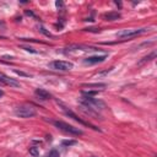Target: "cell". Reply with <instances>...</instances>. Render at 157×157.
Wrapping results in <instances>:
<instances>
[{"label": "cell", "instance_id": "14", "mask_svg": "<svg viewBox=\"0 0 157 157\" xmlns=\"http://www.w3.org/2000/svg\"><path fill=\"white\" fill-rule=\"evenodd\" d=\"M97 93H98V91H97V90H94V91H84V92H82V96L93 97V96H96Z\"/></svg>", "mask_w": 157, "mask_h": 157}, {"label": "cell", "instance_id": "9", "mask_svg": "<svg viewBox=\"0 0 157 157\" xmlns=\"http://www.w3.org/2000/svg\"><path fill=\"white\" fill-rule=\"evenodd\" d=\"M107 59V55H93V57H87L84 59V64H87V65H93V64H98V63H102Z\"/></svg>", "mask_w": 157, "mask_h": 157}, {"label": "cell", "instance_id": "3", "mask_svg": "<svg viewBox=\"0 0 157 157\" xmlns=\"http://www.w3.org/2000/svg\"><path fill=\"white\" fill-rule=\"evenodd\" d=\"M15 114L20 118L27 119V118L35 117V115L37 114V112H36L35 107H32L30 104H21V106H19V107H16L15 108Z\"/></svg>", "mask_w": 157, "mask_h": 157}, {"label": "cell", "instance_id": "7", "mask_svg": "<svg viewBox=\"0 0 157 157\" xmlns=\"http://www.w3.org/2000/svg\"><path fill=\"white\" fill-rule=\"evenodd\" d=\"M63 110H64V113H65V115H68L69 118H73L74 120H76V122H78V123H81V124H84V125H88V126H91L92 129H94V130H98V128H96V126H93L92 124H90V123H87V122H85V120H82L81 118H78V115L77 114H75L73 112L71 109H68L67 107H63Z\"/></svg>", "mask_w": 157, "mask_h": 157}, {"label": "cell", "instance_id": "2", "mask_svg": "<svg viewBox=\"0 0 157 157\" xmlns=\"http://www.w3.org/2000/svg\"><path fill=\"white\" fill-rule=\"evenodd\" d=\"M80 102L84 106L90 107V108H92V109H100V110H102V109L106 108V103L103 102V101H101V100H98V98L82 96L80 98Z\"/></svg>", "mask_w": 157, "mask_h": 157}, {"label": "cell", "instance_id": "12", "mask_svg": "<svg viewBox=\"0 0 157 157\" xmlns=\"http://www.w3.org/2000/svg\"><path fill=\"white\" fill-rule=\"evenodd\" d=\"M106 84H84L82 85V87H88V88H104L106 87Z\"/></svg>", "mask_w": 157, "mask_h": 157}, {"label": "cell", "instance_id": "4", "mask_svg": "<svg viewBox=\"0 0 157 157\" xmlns=\"http://www.w3.org/2000/svg\"><path fill=\"white\" fill-rule=\"evenodd\" d=\"M150 31V28H138V30H123L120 32L117 33L118 38H122V39H129V38H133V37L136 36H140V35H144L146 32Z\"/></svg>", "mask_w": 157, "mask_h": 157}, {"label": "cell", "instance_id": "5", "mask_svg": "<svg viewBox=\"0 0 157 157\" xmlns=\"http://www.w3.org/2000/svg\"><path fill=\"white\" fill-rule=\"evenodd\" d=\"M48 67L52 70H58V71H69V70L74 68V64L65 60H54L52 63H49Z\"/></svg>", "mask_w": 157, "mask_h": 157}, {"label": "cell", "instance_id": "15", "mask_svg": "<svg viewBox=\"0 0 157 157\" xmlns=\"http://www.w3.org/2000/svg\"><path fill=\"white\" fill-rule=\"evenodd\" d=\"M30 154L33 157H38L39 156V151H38V148H37V147L32 146V147H30Z\"/></svg>", "mask_w": 157, "mask_h": 157}, {"label": "cell", "instance_id": "10", "mask_svg": "<svg viewBox=\"0 0 157 157\" xmlns=\"http://www.w3.org/2000/svg\"><path fill=\"white\" fill-rule=\"evenodd\" d=\"M35 93H36V96L39 98V100H42V101H47V100H51V97H52V94L48 92V91H45L44 88H37L35 91Z\"/></svg>", "mask_w": 157, "mask_h": 157}, {"label": "cell", "instance_id": "1", "mask_svg": "<svg viewBox=\"0 0 157 157\" xmlns=\"http://www.w3.org/2000/svg\"><path fill=\"white\" fill-rule=\"evenodd\" d=\"M53 124H54V126L58 128L59 130L64 131V133H67V134H70V135L78 136V135H82V134H84V131H82L81 129L75 128V126H73V125H70V124L65 123V122H63V120H54V122H53Z\"/></svg>", "mask_w": 157, "mask_h": 157}, {"label": "cell", "instance_id": "17", "mask_svg": "<svg viewBox=\"0 0 157 157\" xmlns=\"http://www.w3.org/2000/svg\"><path fill=\"white\" fill-rule=\"evenodd\" d=\"M48 157H60V154H59V151L54 148V150H52V151L48 154Z\"/></svg>", "mask_w": 157, "mask_h": 157}, {"label": "cell", "instance_id": "8", "mask_svg": "<svg viewBox=\"0 0 157 157\" xmlns=\"http://www.w3.org/2000/svg\"><path fill=\"white\" fill-rule=\"evenodd\" d=\"M0 82H1V84H5L7 86H10V87H20V86H21V85H20V82L16 81L15 78L4 75V74H1V73H0Z\"/></svg>", "mask_w": 157, "mask_h": 157}, {"label": "cell", "instance_id": "11", "mask_svg": "<svg viewBox=\"0 0 157 157\" xmlns=\"http://www.w3.org/2000/svg\"><path fill=\"white\" fill-rule=\"evenodd\" d=\"M120 17H122V15L115 11H110V12H107V14L103 15V19H104L106 21H115V20H118Z\"/></svg>", "mask_w": 157, "mask_h": 157}, {"label": "cell", "instance_id": "16", "mask_svg": "<svg viewBox=\"0 0 157 157\" xmlns=\"http://www.w3.org/2000/svg\"><path fill=\"white\" fill-rule=\"evenodd\" d=\"M63 145L73 146V145H76V141H75V140H63Z\"/></svg>", "mask_w": 157, "mask_h": 157}, {"label": "cell", "instance_id": "21", "mask_svg": "<svg viewBox=\"0 0 157 157\" xmlns=\"http://www.w3.org/2000/svg\"><path fill=\"white\" fill-rule=\"evenodd\" d=\"M3 96H4V91H3L1 88H0V98H1Z\"/></svg>", "mask_w": 157, "mask_h": 157}, {"label": "cell", "instance_id": "6", "mask_svg": "<svg viewBox=\"0 0 157 157\" xmlns=\"http://www.w3.org/2000/svg\"><path fill=\"white\" fill-rule=\"evenodd\" d=\"M92 51H101V49L87 47V45H70L67 48V53H87Z\"/></svg>", "mask_w": 157, "mask_h": 157}, {"label": "cell", "instance_id": "13", "mask_svg": "<svg viewBox=\"0 0 157 157\" xmlns=\"http://www.w3.org/2000/svg\"><path fill=\"white\" fill-rule=\"evenodd\" d=\"M155 57H156V53H151L150 55H147V57H145V58H142V60H140V61H139V65H141V64H144V63H146V61H151Z\"/></svg>", "mask_w": 157, "mask_h": 157}, {"label": "cell", "instance_id": "20", "mask_svg": "<svg viewBox=\"0 0 157 157\" xmlns=\"http://www.w3.org/2000/svg\"><path fill=\"white\" fill-rule=\"evenodd\" d=\"M23 49L25 51H27V52H32V53H36V51H33L32 48H30V47H23Z\"/></svg>", "mask_w": 157, "mask_h": 157}, {"label": "cell", "instance_id": "19", "mask_svg": "<svg viewBox=\"0 0 157 157\" xmlns=\"http://www.w3.org/2000/svg\"><path fill=\"white\" fill-rule=\"evenodd\" d=\"M55 5H57V7H60V9H61V7H64V3L63 1H57Z\"/></svg>", "mask_w": 157, "mask_h": 157}, {"label": "cell", "instance_id": "18", "mask_svg": "<svg viewBox=\"0 0 157 157\" xmlns=\"http://www.w3.org/2000/svg\"><path fill=\"white\" fill-rule=\"evenodd\" d=\"M15 73L17 74V75H20V76H26V77H30V76H31L30 74H27V73H23V71H20V70H15Z\"/></svg>", "mask_w": 157, "mask_h": 157}]
</instances>
